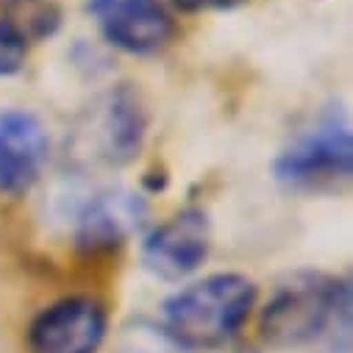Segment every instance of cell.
I'll return each instance as SVG.
<instances>
[{"label": "cell", "instance_id": "7a4b0ae2", "mask_svg": "<svg viewBox=\"0 0 353 353\" xmlns=\"http://www.w3.org/2000/svg\"><path fill=\"white\" fill-rule=\"evenodd\" d=\"M345 309H350L347 281H334L323 273H298L276 290L261 312L259 328L270 347H303L334 325Z\"/></svg>", "mask_w": 353, "mask_h": 353}, {"label": "cell", "instance_id": "52a82bcc", "mask_svg": "<svg viewBox=\"0 0 353 353\" xmlns=\"http://www.w3.org/2000/svg\"><path fill=\"white\" fill-rule=\"evenodd\" d=\"M103 37L137 56H150L172 39V20L159 0H90Z\"/></svg>", "mask_w": 353, "mask_h": 353}, {"label": "cell", "instance_id": "8992f818", "mask_svg": "<svg viewBox=\"0 0 353 353\" xmlns=\"http://www.w3.org/2000/svg\"><path fill=\"white\" fill-rule=\"evenodd\" d=\"M106 309L92 298H64L37 314L28 331L34 353H98L106 339Z\"/></svg>", "mask_w": 353, "mask_h": 353}, {"label": "cell", "instance_id": "9c48e42d", "mask_svg": "<svg viewBox=\"0 0 353 353\" xmlns=\"http://www.w3.org/2000/svg\"><path fill=\"white\" fill-rule=\"evenodd\" d=\"M148 220V203L125 187L101 190L75 217V245L83 250H112L134 236Z\"/></svg>", "mask_w": 353, "mask_h": 353}, {"label": "cell", "instance_id": "ba28073f", "mask_svg": "<svg viewBox=\"0 0 353 353\" xmlns=\"http://www.w3.org/2000/svg\"><path fill=\"white\" fill-rule=\"evenodd\" d=\"M48 161V134L37 114L0 109V192H28Z\"/></svg>", "mask_w": 353, "mask_h": 353}, {"label": "cell", "instance_id": "5b68a950", "mask_svg": "<svg viewBox=\"0 0 353 353\" xmlns=\"http://www.w3.org/2000/svg\"><path fill=\"white\" fill-rule=\"evenodd\" d=\"M212 228L203 209H184L159 225L142 245V264L161 281H181L206 261Z\"/></svg>", "mask_w": 353, "mask_h": 353}, {"label": "cell", "instance_id": "6da1fadb", "mask_svg": "<svg viewBox=\"0 0 353 353\" xmlns=\"http://www.w3.org/2000/svg\"><path fill=\"white\" fill-rule=\"evenodd\" d=\"M253 303L256 284L250 279L217 273L167 298L161 328L184 350H214L239 334Z\"/></svg>", "mask_w": 353, "mask_h": 353}, {"label": "cell", "instance_id": "8fae6325", "mask_svg": "<svg viewBox=\"0 0 353 353\" xmlns=\"http://www.w3.org/2000/svg\"><path fill=\"white\" fill-rule=\"evenodd\" d=\"M28 56V39L9 23L0 17V78L17 75L26 67Z\"/></svg>", "mask_w": 353, "mask_h": 353}, {"label": "cell", "instance_id": "7c38bea8", "mask_svg": "<svg viewBox=\"0 0 353 353\" xmlns=\"http://www.w3.org/2000/svg\"><path fill=\"white\" fill-rule=\"evenodd\" d=\"M170 3L181 12H231L245 6L248 0H170Z\"/></svg>", "mask_w": 353, "mask_h": 353}, {"label": "cell", "instance_id": "277c9868", "mask_svg": "<svg viewBox=\"0 0 353 353\" xmlns=\"http://www.w3.org/2000/svg\"><path fill=\"white\" fill-rule=\"evenodd\" d=\"M145 109L128 86L101 95L78 120L72 148L92 164L123 167L137 159L145 142Z\"/></svg>", "mask_w": 353, "mask_h": 353}, {"label": "cell", "instance_id": "30bf717a", "mask_svg": "<svg viewBox=\"0 0 353 353\" xmlns=\"http://www.w3.org/2000/svg\"><path fill=\"white\" fill-rule=\"evenodd\" d=\"M0 17L9 20L28 42L53 37L61 23V12L53 0H0Z\"/></svg>", "mask_w": 353, "mask_h": 353}, {"label": "cell", "instance_id": "3957f363", "mask_svg": "<svg viewBox=\"0 0 353 353\" xmlns=\"http://www.w3.org/2000/svg\"><path fill=\"white\" fill-rule=\"evenodd\" d=\"M276 179L290 190H325L353 172V137L339 112L325 114L303 131L273 164Z\"/></svg>", "mask_w": 353, "mask_h": 353}]
</instances>
